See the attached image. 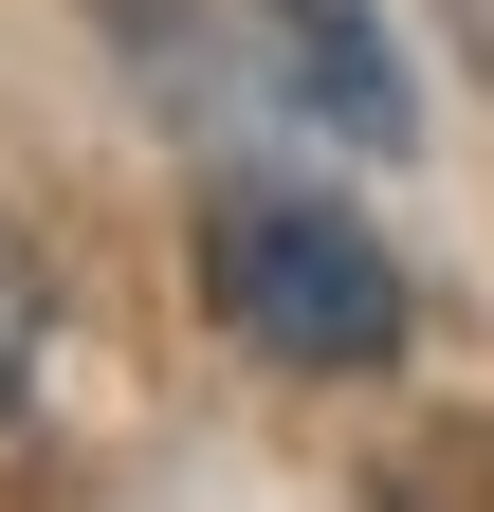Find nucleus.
Listing matches in <instances>:
<instances>
[{
    "label": "nucleus",
    "instance_id": "7ed1b4c3",
    "mask_svg": "<svg viewBox=\"0 0 494 512\" xmlns=\"http://www.w3.org/2000/svg\"><path fill=\"white\" fill-rule=\"evenodd\" d=\"M37 330H55V275H37V238L0 220V403L37 384Z\"/></svg>",
    "mask_w": 494,
    "mask_h": 512
},
{
    "label": "nucleus",
    "instance_id": "f03ea898",
    "mask_svg": "<svg viewBox=\"0 0 494 512\" xmlns=\"http://www.w3.org/2000/svg\"><path fill=\"white\" fill-rule=\"evenodd\" d=\"M257 19H275L293 92H312L330 128H366V147H403V55H385V19H366V0H257Z\"/></svg>",
    "mask_w": 494,
    "mask_h": 512
},
{
    "label": "nucleus",
    "instance_id": "f257e3e1",
    "mask_svg": "<svg viewBox=\"0 0 494 512\" xmlns=\"http://www.w3.org/2000/svg\"><path fill=\"white\" fill-rule=\"evenodd\" d=\"M202 293L257 366H385L403 348V275L385 238H348L330 202H275V183H220L202 202Z\"/></svg>",
    "mask_w": 494,
    "mask_h": 512
}]
</instances>
